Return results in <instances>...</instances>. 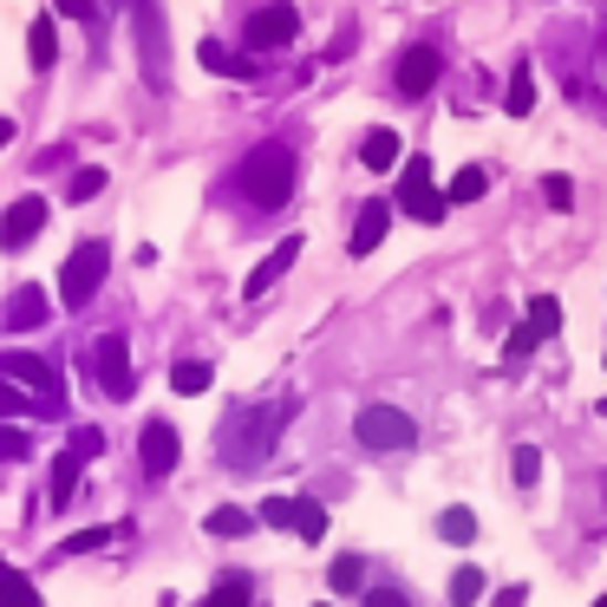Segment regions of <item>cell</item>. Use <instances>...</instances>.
<instances>
[{
  "label": "cell",
  "mask_w": 607,
  "mask_h": 607,
  "mask_svg": "<svg viewBox=\"0 0 607 607\" xmlns=\"http://www.w3.org/2000/svg\"><path fill=\"white\" fill-rule=\"evenodd\" d=\"M399 209L411 222H444V190H431V157L399 164Z\"/></svg>",
  "instance_id": "obj_7"
},
{
  "label": "cell",
  "mask_w": 607,
  "mask_h": 607,
  "mask_svg": "<svg viewBox=\"0 0 607 607\" xmlns=\"http://www.w3.org/2000/svg\"><path fill=\"white\" fill-rule=\"evenodd\" d=\"M301 249H307L301 236H281V242H274L269 255H262V262L249 269V281H242V294H249V301H262V294H269L274 281H281V274H287L294 262H301Z\"/></svg>",
  "instance_id": "obj_14"
},
{
  "label": "cell",
  "mask_w": 607,
  "mask_h": 607,
  "mask_svg": "<svg viewBox=\"0 0 607 607\" xmlns=\"http://www.w3.org/2000/svg\"><path fill=\"white\" fill-rule=\"evenodd\" d=\"M386 229H393V202H359V216H353V236H346V255H373L379 242H386Z\"/></svg>",
  "instance_id": "obj_15"
},
{
  "label": "cell",
  "mask_w": 607,
  "mask_h": 607,
  "mask_svg": "<svg viewBox=\"0 0 607 607\" xmlns=\"http://www.w3.org/2000/svg\"><path fill=\"white\" fill-rule=\"evenodd\" d=\"M503 112H510V118H530V112H536V72H530V60L510 66V98H503Z\"/></svg>",
  "instance_id": "obj_21"
},
{
  "label": "cell",
  "mask_w": 607,
  "mask_h": 607,
  "mask_svg": "<svg viewBox=\"0 0 607 607\" xmlns=\"http://www.w3.org/2000/svg\"><path fill=\"white\" fill-rule=\"evenodd\" d=\"M46 216H53V202H46V197L7 202V216H0V249H27V242H40Z\"/></svg>",
  "instance_id": "obj_13"
},
{
  "label": "cell",
  "mask_w": 607,
  "mask_h": 607,
  "mask_svg": "<svg viewBox=\"0 0 607 607\" xmlns=\"http://www.w3.org/2000/svg\"><path fill=\"white\" fill-rule=\"evenodd\" d=\"M353 438H359L366 451H405V444L418 438V425L405 418L399 405H366V411L353 418Z\"/></svg>",
  "instance_id": "obj_6"
},
{
  "label": "cell",
  "mask_w": 607,
  "mask_h": 607,
  "mask_svg": "<svg viewBox=\"0 0 607 607\" xmlns=\"http://www.w3.org/2000/svg\"><path fill=\"white\" fill-rule=\"evenodd\" d=\"M255 523H262L255 510H242V503H222V510H209V523H202V530H209L216 542H236V536H249Z\"/></svg>",
  "instance_id": "obj_20"
},
{
  "label": "cell",
  "mask_w": 607,
  "mask_h": 607,
  "mask_svg": "<svg viewBox=\"0 0 607 607\" xmlns=\"http://www.w3.org/2000/svg\"><path fill=\"white\" fill-rule=\"evenodd\" d=\"M483 601V568H458L451 575V607H477Z\"/></svg>",
  "instance_id": "obj_27"
},
{
  "label": "cell",
  "mask_w": 607,
  "mask_h": 607,
  "mask_svg": "<svg viewBox=\"0 0 607 607\" xmlns=\"http://www.w3.org/2000/svg\"><path fill=\"white\" fill-rule=\"evenodd\" d=\"M72 451H79V458H98V451H105V431L79 425V431H72Z\"/></svg>",
  "instance_id": "obj_37"
},
{
  "label": "cell",
  "mask_w": 607,
  "mask_h": 607,
  "mask_svg": "<svg viewBox=\"0 0 607 607\" xmlns=\"http://www.w3.org/2000/svg\"><path fill=\"white\" fill-rule=\"evenodd\" d=\"M7 144H13V118H0V150H7Z\"/></svg>",
  "instance_id": "obj_40"
},
{
  "label": "cell",
  "mask_w": 607,
  "mask_h": 607,
  "mask_svg": "<svg viewBox=\"0 0 607 607\" xmlns=\"http://www.w3.org/2000/svg\"><path fill=\"white\" fill-rule=\"evenodd\" d=\"M105 269H112V249L105 242H79L60 269V307H85L98 287H105Z\"/></svg>",
  "instance_id": "obj_3"
},
{
  "label": "cell",
  "mask_w": 607,
  "mask_h": 607,
  "mask_svg": "<svg viewBox=\"0 0 607 607\" xmlns=\"http://www.w3.org/2000/svg\"><path fill=\"white\" fill-rule=\"evenodd\" d=\"M399 132H386V125H373V132L359 137V164L366 170H399Z\"/></svg>",
  "instance_id": "obj_17"
},
{
  "label": "cell",
  "mask_w": 607,
  "mask_h": 607,
  "mask_svg": "<svg viewBox=\"0 0 607 607\" xmlns=\"http://www.w3.org/2000/svg\"><path fill=\"white\" fill-rule=\"evenodd\" d=\"M20 411H40L27 386H13V379H0V418H20Z\"/></svg>",
  "instance_id": "obj_30"
},
{
  "label": "cell",
  "mask_w": 607,
  "mask_h": 607,
  "mask_svg": "<svg viewBox=\"0 0 607 607\" xmlns=\"http://www.w3.org/2000/svg\"><path fill=\"white\" fill-rule=\"evenodd\" d=\"M79 471H85V458H79V451H60V458H53V477H46V503H53V510H66L72 503V490H79Z\"/></svg>",
  "instance_id": "obj_18"
},
{
  "label": "cell",
  "mask_w": 607,
  "mask_h": 607,
  "mask_svg": "<svg viewBox=\"0 0 607 607\" xmlns=\"http://www.w3.org/2000/svg\"><path fill=\"white\" fill-rule=\"evenodd\" d=\"M197 60H202L209 72H216V79H255V72H262L255 60H249V53H229L222 40H202V46H197Z\"/></svg>",
  "instance_id": "obj_16"
},
{
  "label": "cell",
  "mask_w": 607,
  "mask_h": 607,
  "mask_svg": "<svg viewBox=\"0 0 607 607\" xmlns=\"http://www.w3.org/2000/svg\"><path fill=\"white\" fill-rule=\"evenodd\" d=\"M0 607H46V601H40L33 575H20V568H0Z\"/></svg>",
  "instance_id": "obj_22"
},
{
  "label": "cell",
  "mask_w": 607,
  "mask_h": 607,
  "mask_svg": "<svg viewBox=\"0 0 607 607\" xmlns=\"http://www.w3.org/2000/svg\"><path fill=\"white\" fill-rule=\"evenodd\" d=\"M294 33H301V7H294V0H269V7H255V13H249L242 46L269 53V46H294Z\"/></svg>",
  "instance_id": "obj_8"
},
{
  "label": "cell",
  "mask_w": 607,
  "mask_h": 607,
  "mask_svg": "<svg viewBox=\"0 0 607 607\" xmlns=\"http://www.w3.org/2000/svg\"><path fill=\"white\" fill-rule=\"evenodd\" d=\"M595 607H607V595H601V601H595Z\"/></svg>",
  "instance_id": "obj_41"
},
{
  "label": "cell",
  "mask_w": 607,
  "mask_h": 607,
  "mask_svg": "<svg viewBox=\"0 0 607 607\" xmlns=\"http://www.w3.org/2000/svg\"><path fill=\"white\" fill-rule=\"evenodd\" d=\"M510 471H516V483L530 490V483H536V477H542V451H536V444H516V458H510Z\"/></svg>",
  "instance_id": "obj_31"
},
{
  "label": "cell",
  "mask_w": 607,
  "mask_h": 607,
  "mask_svg": "<svg viewBox=\"0 0 607 607\" xmlns=\"http://www.w3.org/2000/svg\"><path fill=\"white\" fill-rule=\"evenodd\" d=\"M177 458H184V438H177V425L170 418H150L144 425V438H137V464L150 483H164V477L177 471Z\"/></svg>",
  "instance_id": "obj_11"
},
{
  "label": "cell",
  "mask_w": 607,
  "mask_h": 607,
  "mask_svg": "<svg viewBox=\"0 0 607 607\" xmlns=\"http://www.w3.org/2000/svg\"><path fill=\"white\" fill-rule=\"evenodd\" d=\"M92 373H98V386H105V399H137V366H132V339L125 334H105L92 346Z\"/></svg>",
  "instance_id": "obj_5"
},
{
  "label": "cell",
  "mask_w": 607,
  "mask_h": 607,
  "mask_svg": "<svg viewBox=\"0 0 607 607\" xmlns=\"http://www.w3.org/2000/svg\"><path fill=\"white\" fill-rule=\"evenodd\" d=\"M366 607H411L399 588H366Z\"/></svg>",
  "instance_id": "obj_39"
},
{
  "label": "cell",
  "mask_w": 607,
  "mask_h": 607,
  "mask_svg": "<svg viewBox=\"0 0 607 607\" xmlns=\"http://www.w3.org/2000/svg\"><path fill=\"white\" fill-rule=\"evenodd\" d=\"M255 516H262L269 530H294V496H269V503H262Z\"/></svg>",
  "instance_id": "obj_34"
},
{
  "label": "cell",
  "mask_w": 607,
  "mask_h": 607,
  "mask_svg": "<svg viewBox=\"0 0 607 607\" xmlns=\"http://www.w3.org/2000/svg\"><path fill=\"white\" fill-rule=\"evenodd\" d=\"M555 327H562V301H555V294H536V301H530V314H523V327L503 339V359H510V366H516V359H530L542 339H555Z\"/></svg>",
  "instance_id": "obj_9"
},
{
  "label": "cell",
  "mask_w": 607,
  "mask_h": 607,
  "mask_svg": "<svg viewBox=\"0 0 607 607\" xmlns=\"http://www.w3.org/2000/svg\"><path fill=\"white\" fill-rule=\"evenodd\" d=\"M27 60H33V72H53V60H60V33H53V13H40V20L27 27Z\"/></svg>",
  "instance_id": "obj_19"
},
{
  "label": "cell",
  "mask_w": 607,
  "mask_h": 607,
  "mask_svg": "<svg viewBox=\"0 0 607 607\" xmlns=\"http://www.w3.org/2000/svg\"><path fill=\"white\" fill-rule=\"evenodd\" d=\"M98 190H105V170H98V164H85V170H72V184H66V197H72V202L98 197Z\"/></svg>",
  "instance_id": "obj_29"
},
{
  "label": "cell",
  "mask_w": 607,
  "mask_h": 607,
  "mask_svg": "<svg viewBox=\"0 0 607 607\" xmlns=\"http://www.w3.org/2000/svg\"><path fill=\"white\" fill-rule=\"evenodd\" d=\"M197 607H209V601H197Z\"/></svg>",
  "instance_id": "obj_42"
},
{
  "label": "cell",
  "mask_w": 607,
  "mask_h": 607,
  "mask_svg": "<svg viewBox=\"0 0 607 607\" xmlns=\"http://www.w3.org/2000/svg\"><path fill=\"white\" fill-rule=\"evenodd\" d=\"M542 202L548 209H575V184L568 177H542Z\"/></svg>",
  "instance_id": "obj_36"
},
{
  "label": "cell",
  "mask_w": 607,
  "mask_h": 607,
  "mask_svg": "<svg viewBox=\"0 0 607 607\" xmlns=\"http://www.w3.org/2000/svg\"><path fill=\"white\" fill-rule=\"evenodd\" d=\"M438 79H444V53H438V46H405L399 66H393L399 98H431V92H438Z\"/></svg>",
  "instance_id": "obj_10"
},
{
  "label": "cell",
  "mask_w": 607,
  "mask_h": 607,
  "mask_svg": "<svg viewBox=\"0 0 607 607\" xmlns=\"http://www.w3.org/2000/svg\"><path fill=\"white\" fill-rule=\"evenodd\" d=\"M438 536L464 548V542H477V516H471V510H444V516H438Z\"/></svg>",
  "instance_id": "obj_26"
},
{
  "label": "cell",
  "mask_w": 607,
  "mask_h": 607,
  "mask_svg": "<svg viewBox=\"0 0 607 607\" xmlns=\"http://www.w3.org/2000/svg\"><path fill=\"white\" fill-rule=\"evenodd\" d=\"M46 321H53V294H46L40 281L13 287V294H7V307H0V327H7V334H40Z\"/></svg>",
  "instance_id": "obj_12"
},
{
  "label": "cell",
  "mask_w": 607,
  "mask_h": 607,
  "mask_svg": "<svg viewBox=\"0 0 607 607\" xmlns=\"http://www.w3.org/2000/svg\"><path fill=\"white\" fill-rule=\"evenodd\" d=\"M209 379H216V373H209V359H177V366H170V386H177L184 399L209 393Z\"/></svg>",
  "instance_id": "obj_23"
},
{
  "label": "cell",
  "mask_w": 607,
  "mask_h": 607,
  "mask_svg": "<svg viewBox=\"0 0 607 607\" xmlns=\"http://www.w3.org/2000/svg\"><path fill=\"white\" fill-rule=\"evenodd\" d=\"M27 451H33V438H27V431H13V425H0V464H20Z\"/></svg>",
  "instance_id": "obj_35"
},
{
  "label": "cell",
  "mask_w": 607,
  "mask_h": 607,
  "mask_svg": "<svg viewBox=\"0 0 607 607\" xmlns=\"http://www.w3.org/2000/svg\"><path fill=\"white\" fill-rule=\"evenodd\" d=\"M294 177H301V157H294V144H255L249 157H242V170H236V190L242 202H255V209H281V202L294 197Z\"/></svg>",
  "instance_id": "obj_1"
},
{
  "label": "cell",
  "mask_w": 607,
  "mask_h": 607,
  "mask_svg": "<svg viewBox=\"0 0 607 607\" xmlns=\"http://www.w3.org/2000/svg\"><path fill=\"white\" fill-rule=\"evenodd\" d=\"M294 536H301V542H321V536H327V510H321L314 496H294Z\"/></svg>",
  "instance_id": "obj_24"
},
{
  "label": "cell",
  "mask_w": 607,
  "mask_h": 607,
  "mask_svg": "<svg viewBox=\"0 0 607 607\" xmlns=\"http://www.w3.org/2000/svg\"><path fill=\"white\" fill-rule=\"evenodd\" d=\"M53 7H60L66 20H98V7H105V0H53Z\"/></svg>",
  "instance_id": "obj_38"
},
{
  "label": "cell",
  "mask_w": 607,
  "mask_h": 607,
  "mask_svg": "<svg viewBox=\"0 0 607 607\" xmlns=\"http://www.w3.org/2000/svg\"><path fill=\"white\" fill-rule=\"evenodd\" d=\"M112 536H118V530H79V536L60 542V555H92V548H105Z\"/></svg>",
  "instance_id": "obj_32"
},
{
  "label": "cell",
  "mask_w": 607,
  "mask_h": 607,
  "mask_svg": "<svg viewBox=\"0 0 607 607\" xmlns=\"http://www.w3.org/2000/svg\"><path fill=\"white\" fill-rule=\"evenodd\" d=\"M483 190H490V170H483V164H471V170H458V177H451V190H444V202L458 209V202H477Z\"/></svg>",
  "instance_id": "obj_25"
},
{
  "label": "cell",
  "mask_w": 607,
  "mask_h": 607,
  "mask_svg": "<svg viewBox=\"0 0 607 607\" xmlns=\"http://www.w3.org/2000/svg\"><path fill=\"white\" fill-rule=\"evenodd\" d=\"M281 425H287V405H262V411H242V418H229V431H222V451H229V464L255 471V464L274 451Z\"/></svg>",
  "instance_id": "obj_2"
},
{
  "label": "cell",
  "mask_w": 607,
  "mask_h": 607,
  "mask_svg": "<svg viewBox=\"0 0 607 607\" xmlns=\"http://www.w3.org/2000/svg\"><path fill=\"white\" fill-rule=\"evenodd\" d=\"M0 379L27 386V393L40 399V418H60V411H66V399H60V373H53L46 359H33V353H0Z\"/></svg>",
  "instance_id": "obj_4"
},
{
  "label": "cell",
  "mask_w": 607,
  "mask_h": 607,
  "mask_svg": "<svg viewBox=\"0 0 607 607\" xmlns=\"http://www.w3.org/2000/svg\"><path fill=\"white\" fill-rule=\"evenodd\" d=\"M209 607H249V582H242V575H222V582L209 588Z\"/></svg>",
  "instance_id": "obj_28"
},
{
  "label": "cell",
  "mask_w": 607,
  "mask_h": 607,
  "mask_svg": "<svg viewBox=\"0 0 607 607\" xmlns=\"http://www.w3.org/2000/svg\"><path fill=\"white\" fill-rule=\"evenodd\" d=\"M327 582H334L339 595H353V588H359V582H366V568H359V562H353V555H339L334 568H327Z\"/></svg>",
  "instance_id": "obj_33"
}]
</instances>
